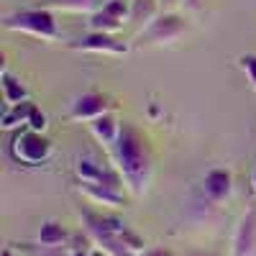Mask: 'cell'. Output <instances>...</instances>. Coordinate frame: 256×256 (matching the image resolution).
<instances>
[{"label":"cell","mask_w":256,"mask_h":256,"mask_svg":"<svg viewBox=\"0 0 256 256\" xmlns=\"http://www.w3.org/2000/svg\"><path fill=\"white\" fill-rule=\"evenodd\" d=\"M159 3L162 0H131V24L146 28L159 16Z\"/></svg>","instance_id":"cell-17"},{"label":"cell","mask_w":256,"mask_h":256,"mask_svg":"<svg viewBox=\"0 0 256 256\" xmlns=\"http://www.w3.org/2000/svg\"><path fill=\"white\" fill-rule=\"evenodd\" d=\"M67 241H72V236L67 233L62 223L56 220H44L41 223V230H38V246L44 248H62Z\"/></svg>","instance_id":"cell-13"},{"label":"cell","mask_w":256,"mask_h":256,"mask_svg":"<svg viewBox=\"0 0 256 256\" xmlns=\"http://www.w3.org/2000/svg\"><path fill=\"white\" fill-rule=\"evenodd\" d=\"M192 256H205V254H192Z\"/></svg>","instance_id":"cell-28"},{"label":"cell","mask_w":256,"mask_h":256,"mask_svg":"<svg viewBox=\"0 0 256 256\" xmlns=\"http://www.w3.org/2000/svg\"><path fill=\"white\" fill-rule=\"evenodd\" d=\"M110 152H113L116 166H118L128 192H131L134 198H141L146 192L148 177H152V148H148L146 136L136 126L123 123L118 141Z\"/></svg>","instance_id":"cell-1"},{"label":"cell","mask_w":256,"mask_h":256,"mask_svg":"<svg viewBox=\"0 0 256 256\" xmlns=\"http://www.w3.org/2000/svg\"><path fill=\"white\" fill-rule=\"evenodd\" d=\"M184 31H187L184 20L174 10H166V13H159L146 28H141L138 41L141 44H172Z\"/></svg>","instance_id":"cell-5"},{"label":"cell","mask_w":256,"mask_h":256,"mask_svg":"<svg viewBox=\"0 0 256 256\" xmlns=\"http://www.w3.org/2000/svg\"><path fill=\"white\" fill-rule=\"evenodd\" d=\"M70 256H90V251H84V248H77V251H72Z\"/></svg>","instance_id":"cell-25"},{"label":"cell","mask_w":256,"mask_h":256,"mask_svg":"<svg viewBox=\"0 0 256 256\" xmlns=\"http://www.w3.org/2000/svg\"><path fill=\"white\" fill-rule=\"evenodd\" d=\"M182 6H184L190 13H198V10L205 6V0H182Z\"/></svg>","instance_id":"cell-21"},{"label":"cell","mask_w":256,"mask_h":256,"mask_svg":"<svg viewBox=\"0 0 256 256\" xmlns=\"http://www.w3.org/2000/svg\"><path fill=\"white\" fill-rule=\"evenodd\" d=\"M177 3H182V0H162V6H164L166 10H172V8H174Z\"/></svg>","instance_id":"cell-23"},{"label":"cell","mask_w":256,"mask_h":256,"mask_svg":"<svg viewBox=\"0 0 256 256\" xmlns=\"http://www.w3.org/2000/svg\"><path fill=\"white\" fill-rule=\"evenodd\" d=\"M82 198H88L92 205H102V208H120L126 205V198L118 187L110 184H98V182H80L77 184Z\"/></svg>","instance_id":"cell-10"},{"label":"cell","mask_w":256,"mask_h":256,"mask_svg":"<svg viewBox=\"0 0 256 256\" xmlns=\"http://www.w3.org/2000/svg\"><path fill=\"white\" fill-rule=\"evenodd\" d=\"M131 20V0H108L95 13H90L88 26L100 34H118Z\"/></svg>","instance_id":"cell-4"},{"label":"cell","mask_w":256,"mask_h":256,"mask_svg":"<svg viewBox=\"0 0 256 256\" xmlns=\"http://www.w3.org/2000/svg\"><path fill=\"white\" fill-rule=\"evenodd\" d=\"M36 105L31 100L26 102H18V105H6L3 116H0V126L6 128V131H13L18 126H28V118H31V110Z\"/></svg>","instance_id":"cell-14"},{"label":"cell","mask_w":256,"mask_h":256,"mask_svg":"<svg viewBox=\"0 0 256 256\" xmlns=\"http://www.w3.org/2000/svg\"><path fill=\"white\" fill-rule=\"evenodd\" d=\"M141 256H177V254L169 251V248H148V251H144Z\"/></svg>","instance_id":"cell-22"},{"label":"cell","mask_w":256,"mask_h":256,"mask_svg":"<svg viewBox=\"0 0 256 256\" xmlns=\"http://www.w3.org/2000/svg\"><path fill=\"white\" fill-rule=\"evenodd\" d=\"M3 28L26 34V36H34L41 41H56L59 38V26H56L54 10H46V8H26V10L8 13L3 18Z\"/></svg>","instance_id":"cell-2"},{"label":"cell","mask_w":256,"mask_h":256,"mask_svg":"<svg viewBox=\"0 0 256 256\" xmlns=\"http://www.w3.org/2000/svg\"><path fill=\"white\" fill-rule=\"evenodd\" d=\"M256 248V210L241 216L236 233H233V256H251Z\"/></svg>","instance_id":"cell-9"},{"label":"cell","mask_w":256,"mask_h":256,"mask_svg":"<svg viewBox=\"0 0 256 256\" xmlns=\"http://www.w3.org/2000/svg\"><path fill=\"white\" fill-rule=\"evenodd\" d=\"M80 216H82V226L88 230V236L95 244H102L108 238H118L126 230V223L116 216H102L98 210H80Z\"/></svg>","instance_id":"cell-7"},{"label":"cell","mask_w":256,"mask_h":256,"mask_svg":"<svg viewBox=\"0 0 256 256\" xmlns=\"http://www.w3.org/2000/svg\"><path fill=\"white\" fill-rule=\"evenodd\" d=\"M38 8L70 10V13H95L100 8V0H41Z\"/></svg>","instance_id":"cell-16"},{"label":"cell","mask_w":256,"mask_h":256,"mask_svg":"<svg viewBox=\"0 0 256 256\" xmlns=\"http://www.w3.org/2000/svg\"><path fill=\"white\" fill-rule=\"evenodd\" d=\"M72 52H88V54H113V56H126L128 44L120 41L116 34H100L90 31L88 36H80L70 44Z\"/></svg>","instance_id":"cell-6"},{"label":"cell","mask_w":256,"mask_h":256,"mask_svg":"<svg viewBox=\"0 0 256 256\" xmlns=\"http://www.w3.org/2000/svg\"><path fill=\"white\" fill-rule=\"evenodd\" d=\"M54 154V146L52 141L38 134V131H20L13 136L10 141V156L18 162V164H26V166H41L46 164Z\"/></svg>","instance_id":"cell-3"},{"label":"cell","mask_w":256,"mask_h":256,"mask_svg":"<svg viewBox=\"0 0 256 256\" xmlns=\"http://www.w3.org/2000/svg\"><path fill=\"white\" fill-rule=\"evenodd\" d=\"M46 116L44 113H41L38 108H34L31 110V118H28V128H31V131H38V134H44L46 131Z\"/></svg>","instance_id":"cell-20"},{"label":"cell","mask_w":256,"mask_h":256,"mask_svg":"<svg viewBox=\"0 0 256 256\" xmlns=\"http://www.w3.org/2000/svg\"><path fill=\"white\" fill-rule=\"evenodd\" d=\"M120 126H123V123H118V118H116L113 113H105V116H100V118H95V120L90 123V131H92V136H95L102 146L113 148L116 141H118V134H120Z\"/></svg>","instance_id":"cell-12"},{"label":"cell","mask_w":256,"mask_h":256,"mask_svg":"<svg viewBox=\"0 0 256 256\" xmlns=\"http://www.w3.org/2000/svg\"><path fill=\"white\" fill-rule=\"evenodd\" d=\"M105 113H113V102L102 92H84V95L74 98L72 108H70V118L84 120V123H92L95 118H100Z\"/></svg>","instance_id":"cell-8"},{"label":"cell","mask_w":256,"mask_h":256,"mask_svg":"<svg viewBox=\"0 0 256 256\" xmlns=\"http://www.w3.org/2000/svg\"><path fill=\"white\" fill-rule=\"evenodd\" d=\"M205 195L210 202H223L230 198V190H233V177L228 169H210V172L205 174Z\"/></svg>","instance_id":"cell-11"},{"label":"cell","mask_w":256,"mask_h":256,"mask_svg":"<svg viewBox=\"0 0 256 256\" xmlns=\"http://www.w3.org/2000/svg\"><path fill=\"white\" fill-rule=\"evenodd\" d=\"M0 90H3V102L6 105H18V102H26L28 100V90L26 84L16 80L8 70H3V74H0Z\"/></svg>","instance_id":"cell-15"},{"label":"cell","mask_w":256,"mask_h":256,"mask_svg":"<svg viewBox=\"0 0 256 256\" xmlns=\"http://www.w3.org/2000/svg\"><path fill=\"white\" fill-rule=\"evenodd\" d=\"M90 256H110V254H108V251H102V248L98 246V248H92V251H90Z\"/></svg>","instance_id":"cell-24"},{"label":"cell","mask_w":256,"mask_h":256,"mask_svg":"<svg viewBox=\"0 0 256 256\" xmlns=\"http://www.w3.org/2000/svg\"><path fill=\"white\" fill-rule=\"evenodd\" d=\"M241 70L246 72V80L251 82V88H256V54H244L238 59Z\"/></svg>","instance_id":"cell-19"},{"label":"cell","mask_w":256,"mask_h":256,"mask_svg":"<svg viewBox=\"0 0 256 256\" xmlns=\"http://www.w3.org/2000/svg\"><path fill=\"white\" fill-rule=\"evenodd\" d=\"M251 187H254V192H256V166H254V174H251Z\"/></svg>","instance_id":"cell-26"},{"label":"cell","mask_w":256,"mask_h":256,"mask_svg":"<svg viewBox=\"0 0 256 256\" xmlns=\"http://www.w3.org/2000/svg\"><path fill=\"white\" fill-rule=\"evenodd\" d=\"M3 256H16V254H13V248H3Z\"/></svg>","instance_id":"cell-27"},{"label":"cell","mask_w":256,"mask_h":256,"mask_svg":"<svg viewBox=\"0 0 256 256\" xmlns=\"http://www.w3.org/2000/svg\"><path fill=\"white\" fill-rule=\"evenodd\" d=\"M120 241H123V246H126L128 251H131L134 256H141V254L146 251V244H144V238L138 236V233H134V230L128 228V226H126V230L120 233Z\"/></svg>","instance_id":"cell-18"}]
</instances>
